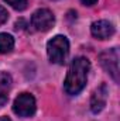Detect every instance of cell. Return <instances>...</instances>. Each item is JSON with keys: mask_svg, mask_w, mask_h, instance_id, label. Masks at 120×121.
Segmentation results:
<instances>
[{"mask_svg": "<svg viewBox=\"0 0 120 121\" xmlns=\"http://www.w3.org/2000/svg\"><path fill=\"white\" fill-rule=\"evenodd\" d=\"M89 69L90 62L85 56H79V58L74 59V62L71 63V66L68 69L66 79L64 82V89L68 94L75 96L85 87Z\"/></svg>", "mask_w": 120, "mask_h": 121, "instance_id": "6da1fadb", "label": "cell"}, {"mask_svg": "<svg viewBox=\"0 0 120 121\" xmlns=\"http://www.w3.org/2000/svg\"><path fill=\"white\" fill-rule=\"evenodd\" d=\"M47 54L52 63L62 65L69 54V41L64 35H55L47 44Z\"/></svg>", "mask_w": 120, "mask_h": 121, "instance_id": "7a4b0ae2", "label": "cell"}, {"mask_svg": "<svg viewBox=\"0 0 120 121\" xmlns=\"http://www.w3.org/2000/svg\"><path fill=\"white\" fill-rule=\"evenodd\" d=\"M100 65L103 66V69L117 82L119 80V52L117 48H112V49H106L99 55Z\"/></svg>", "mask_w": 120, "mask_h": 121, "instance_id": "3957f363", "label": "cell"}, {"mask_svg": "<svg viewBox=\"0 0 120 121\" xmlns=\"http://www.w3.org/2000/svg\"><path fill=\"white\" fill-rule=\"evenodd\" d=\"M35 99L30 93H21L18 97L14 100L13 104V111L20 116V117H31L35 113Z\"/></svg>", "mask_w": 120, "mask_h": 121, "instance_id": "277c9868", "label": "cell"}, {"mask_svg": "<svg viewBox=\"0 0 120 121\" xmlns=\"http://www.w3.org/2000/svg\"><path fill=\"white\" fill-rule=\"evenodd\" d=\"M55 23V17L48 9H38L31 16V26L37 31H48Z\"/></svg>", "mask_w": 120, "mask_h": 121, "instance_id": "5b68a950", "label": "cell"}, {"mask_svg": "<svg viewBox=\"0 0 120 121\" xmlns=\"http://www.w3.org/2000/svg\"><path fill=\"white\" fill-rule=\"evenodd\" d=\"M107 94H109V90H107V86L105 83H102L97 89H95L92 97H90V110H92V113L97 114L105 108L106 101H107Z\"/></svg>", "mask_w": 120, "mask_h": 121, "instance_id": "8992f818", "label": "cell"}, {"mask_svg": "<svg viewBox=\"0 0 120 121\" xmlns=\"http://www.w3.org/2000/svg\"><path fill=\"white\" fill-rule=\"evenodd\" d=\"M90 32L97 39H107L115 34V27L112 23L106 20H99L90 26Z\"/></svg>", "mask_w": 120, "mask_h": 121, "instance_id": "52a82bcc", "label": "cell"}, {"mask_svg": "<svg viewBox=\"0 0 120 121\" xmlns=\"http://www.w3.org/2000/svg\"><path fill=\"white\" fill-rule=\"evenodd\" d=\"M11 76L7 72H0V108L7 103L9 91L11 89Z\"/></svg>", "mask_w": 120, "mask_h": 121, "instance_id": "ba28073f", "label": "cell"}, {"mask_svg": "<svg viewBox=\"0 0 120 121\" xmlns=\"http://www.w3.org/2000/svg\"><path fill=\"white\" fill-rule=\"evenodd\" d=\"M14 48V38L10 34L0 32V54H9Z\"/></svg>", "mask_w": 120, "mask_h": 121, "instance_id": "9c48e42d", "label": "cell"}, {"mask_svg": "<svg viewBox=\"0 0 120 121\" xmlns=\"http://www.w3.org/2000/svg\"><path fill=\"white\" fill-rule=\"evenodd\" d=\"M16 10H24L27 7V0H4Z\"/></svg>", "mask_w": 120, "mask_h": 121, "instance_id": "30bf717a", "label": "cell"}, {"mask_svg": "<svg viewBox=\"0 0 120 121\" xmlns=\"http://www.w3.org/2000/svg\"><path fill=\"white\" fill-rule=\"evenodd\" d=\"M7 18H9V13H7V10H6L3 6H0V26L4 24V23L7 21Z\"/></svg>", "mask_w": 120, "mask_h": 121, "instance_id": "8fae6325", "label": "cell"}, {"mask_svg": "<svg viewBox=\"0 0 120 121\" xmlns=\"http://www.w3.org/2000/svg\"><path fill=\"white\" fill-rule=\"evenodd\" d=\"M81 1H82L85 6H93V4H95L97 0H81Z\"/></svg>", "mask_w": 120, "mask_h": 121, "instance_id": "7c38bea8", "label": "cell"}, {"mask_svg": "<svg viewBox=\"0 0 120 121\" xmlns=\"http://www.w3.org/2000/svg\"><path fill=\"white\" fill-rule=\"evenodd\" d=\"M0 121H11V120L7 118V117H0Z\"/></svg>", "mask_w": 120, "mask_h": 121, "instance_id": "4fadbf2b", "label": "cell"}]
</instances>
